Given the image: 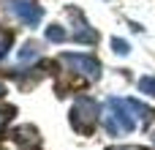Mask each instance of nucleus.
<instances>
[]
</instances>
